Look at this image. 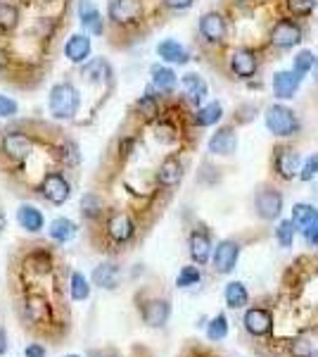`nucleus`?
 I'll return each mask as SVG.
<instances>
[{
  "instance_id": "1",
  "label": "nucleus",
  "mask_w": 318,
  "mask_h": 357,
  "mask_svg": "<svg viewBox=\"0 0 318 357\" xmlns=\"http://www.w3.org/2000/svg\"><path fill=\"white\" fill-rule=\"evenodd\" d=\"M69 267L53 241H26L8 257V291L19 326L36 341L60 345L72 333Z\"/></svg>"
},
{
  "instance_id": "2",
  "label": "nucleus",
  "mask_w": 318,
  "mask_h": 357,
  "mask_svg": "<svg viewBox=\"0 0 318 357\" xmlns=\"http://www.w3.org/2000/svg\"><path fill=\"white\" fill-rule=\"evenodd\" d=\"M65 124L53 119H10L0 126V176L22 198H36L38 186L53 169H62L57 146Z\"/></svg>"
},
{
  "instance_id": "3",
  "label": "nucleus",
  "mask_w": 318,
  "mask_h": 357,
  "mask_svg": "<svg viewBox=\"0 0 318 357\" xmlns=\"http://www.w3.org/2000/svg\"><path fill=\"white\" fill-rule=\"evenodd\" d=\"M161 13V5H152L150 0H107V43L114 50H129L145 41Z\"/></svg>"
},
{
  "instance_id": "4",
  "label": "nucleus",
  "mask_w": 318,
  "mask_h": 357,
  "mask_svg": "<svg viewBox=\"0 0 318 357\" xmlns=\"http://www.w3.org/2000/svg\"><path fill=\"white\" fill-rule=\"evenodd\" d=\"M84 229L88 245L107 257H117L126 252L141 234V224H138L136 215L119 203H107L105 212L95 222L86 224Z\"/></svg>"
},
{
  "instance_id": "5",
  "label": "nucleus",
  "mask_w": 318,
  "mask_h": 357,
  "mask_svg": "<svg viewBox=\"0 0 318 357\" xmlns=\"http://www.w3.org/2000/svg\"><path fill=\"white\" fill-rule=\"evenodd\" d=\"M79 84L88 91V100L84 105V114L77 126H93L97 122V114L109 102V98L117 91V72H114L112 62L107 57L97 55L90 57L86 65L77 67Z\"/></svg>"
},
{
  "instance_id": "6",
  "label": "nucleus",
  "mask_w": 318,
  "mask_h": 357,
  "mask_svg": "<svg viewBox=\"0 0 318 357\" xmlns=\"http://www.w3.org/2000/svg\"><path fill=\"white\" fill-rule=\"evenodd\" d=\"M48 114L50 119L65 126H77L84 114V91L77 74H65L48 91Z\"/></svg>"
},
{
  "instance_id": "7",
  "label": "nucleus",
  "mask_w": 318,
  "mask_h": 357,
  "mask_svg": "<svg viewBox=\"0 0 318 357\" xmlns=\"http://www.w3.org/2000/svg\"><path fill=\"white\" fill-rule=\"evenodd\" d=\"M72 174L74 172H67V169H53L50 174H45V178L38 186L36 198L48 205H53V207H62L74 193Z\"/></svg>"
},
{
  "instance_id": "8",
  "label": "nucleus",
  "mask_w": 318,
  "mask_h": 357,
  "mask_svg": "<svg viewBox=\"0 0 318 357\" xmlns=\"http://www.w3.org/2000/svg\"><path fill=\"white\" fill-rule=\"evenodd\" d=\"M198 36L207 48H221L228 38V17L221 10H207L198 22Z\"/></svg>"
},
{
  "instance_id": "9",
  "label": "nucleus",
  "mask_w": 318,
  "mask_h": 357,
  "mask_svg": "<svg viewBox=\"0 0 318 357\" xmlns=\"http://www.w3.org/2000/svg\"><path fill=\"white\" fill-rule=\"evenodd\" d=\"M183 174H186V160L181 158V153H164L154 169V183L161 193H171L183 181Z\"/></svg>"
},
{
  "instance_id": "10",
  "label": "nucleus",
  "mask_w": 318,
  "mask_h": 357,
  "mask_svg": "<svg viewBox=\"0 0 318 357\" xmlns=\"http://www.w3.org/2000/svg\"><path fill=\"white\" fill-rule=\"evenodd\" d=\"M264 122H266V129L271 131L273 136L278 138H290V136H297L299 134V119L290 107L280 105H269L264 112Z\"/></svg>"
},
{
  "instance_id": "11",
  "label": "nucleus",
  "mask_w": 318,
  "mask_h": 357,
  "mask_svg": "<svg viewBox=\"0 0 318 357\" xmlns=\"http://www.w3.org/2000/svg\"><path fill=\"white\" fill-rule=\"evenodd\" d=\"M74 10H77V20H79L81 31H86L93 38H105L107 36V20L93 0H77Z\"/></svg>"
},
{
  "instance_id": "12",
  "label": "nucleus",
  "mask_w": 318,
  "mask_h": 357,
  "mask_svg": "<svg viewBox=\"0 0 318 357\" xmlns=\"http://www.w3.org/2000/svg\"><path fill=\"white\" fill-rule=\"evenodd\" d=\"M164 100H166L164 96L157 93L152 86H148V89L143 91V96H138L136 100H133V105L129 107V117H133L141 124L154 122L161 114V110H164Z\"/></svg>"
},
{
  "instance_id": "13",
  "label": "nucleus",
  "mask_w": 318,
  "mask_h": 357,
  "mask_svg": "<svg viewBox=\"0 0 318 357\" xmlns=\"http://www.w3.org/2000/svg\"><path fill=\"white\" fill-rule=\"evenodd\" d=\"M228 72L233 74L235 79H240V82H250L259 72V53L254 48H247V45H240V48L230 50Z\"/></svg>"
},
{
  "instance_id": "14",
  "label": "nucleus",
  "mask_w": 318,
  "mask_h": 357,
  "mask_svg": "<svg viewBox=\"0 0 318 357\" xmlns=\"http://www.w3.org/2000/svg\"><path fill=\"white\" fill-rule=\"evenodd\" d=\"M302 36H304V31H302V26H299V22H294L292 17H283V20H278L271 26L269 43L278 50H290L302 41Z\"/></svg>"
},
{
  "instance_id": "15",
  "label": "nucleus",
  "mask_w": 318,
  "mask_h": 357,
  "mask_svg": "<svg viewBox=\"0 0 318 357\" xmlns=\"http://www.w3.org/2000/svg\"><path fill=\"white\" fill-rule=\"evenodd\" d=\"M62 55L67 57L69 65L81 67L93 57V36H88L86 31L69 33L67 41L62 43Z\"/></svg>"
},
{
  "instance_id": "16",
  "label": "nucleus",
  "mask_w": 318,
  "mask_h": 357,
  "mask_svg": "<svg viewBox=\"0 0 318 357\" xmlns=\"http://www.w3.org/2000/svg\"><path fill=\"white\" fill-rule=\"evenodd\" d=\"M24 22V0H0V41H8Z\"/></svg>"
},
{
  "instance_id": "17",
  "label": "nucleus",
  "mask_w": 318,
  "mask_h": 357,
  "mask_svg": "<svg viewBox=\"0 0 318 357\" xmlns=\"http://www.w3.org/2000/svg\"><path fill=\"white\" fill-rule=\"evenodd\" d=\"M181 93L183 100L188 102L193 110H198L209 98V84L205 82V77H200L198 72H186L181 77Z\"/></svg>"
},
{
  "instance_id": "18",
  "label": "nucleus",
  "mask_w": 318,
  "mask_h": 357,
  "mask_svg": "<svg viewBox=\"0 0 318 357\" xmlns=\"http://www.w3.org/2000/svg\"><path fill=\"white\" fill-rule=\"evenodd\" d=\"M207 151H209V155H214V158H230V155L238 151V131H235V126L233 124L218 126L209 136Z\"/></svg>"
},
{
  "instance_id": "19",
  "label": "nucleus",
  "mask_w": 318,
  "mask_h": 357,
  "mask_svg": "<svg viewBox=\"0 0 318 357\" xmlns=\"http://www.w3.org/2000/svg\"><path fill=\"white\" fill-rule=\"evenodd\" d=\"M254 210H257V215L266 222L278 220L283 212V193L276 191L273 186L259 188L257 195H254Z\"/></svg>"
},
{
  "instance_id": "20",
  "label": "nucleus",
  "mask_w": 318,
  "mask_h": 357,
  "mask_svg": "<svg viewBox=\"0 0 318 357\" xmlns=\"http://www.w3.org/2000/svg\"><path fill=\"white\" fill-rule=\"evenodd\" d=\"M238 257H240V243L233 238H225L221 241L216 248H214V255H212V262H214V272L216 274H230L238 264Z\"/></svg>"
},
{
  "instance_id": "21",
  "label": "nucleus",
  "mask_w": 318,
  "mask_h": 357,
  "mask_svg": "<svg viewBox=\"0 0 318 357\" xmlns=\"http://www.w3.org/2000/svg\"><path fill=\"white\" fill-rule=\"evenodd\" d=\"M178 84H181V79H178V74L173 72L171 65L157 62V65L150 67V86H152V89L157 91V93L164 96V98L176 93Z\"/></svg>"
},
{
  "instance_id": "22",
  "label": "nucleus",
  "mask_w": 318,
  "mask_h": 357,
  "mask_svg": "<svg viewBox=\"0 0 318 357\" xmlns=\"http://www.w3.org/2000/svg\"><path fill=\"white\" fill-rule=\"evenodd\" d=\"M188 248H190V257L198 267H205L214 255V245H212V236L207 229H193L188 236Z\"/></svg>"
},
{
  "instance_id": "23",
  "label": "nucleus",
  "mask_w": 318,
  "mask_h": 357,
  "mask_svg": "<svg viewBox=\"0 0 318 357\" xmlns=\"http://www.w3.org/2000/svg\"><path fill=\"white\" fill-rule=\"evenodd\" d=\"M138 307H141V317L148 326H164L171 312L166 298H145Z\"/></svg>"
},
{
  "instance_id": "24",
  "label": "nucleus",
  "mask_w": 318,
  "mask_h": 357,
  "mask_svg": "<svg viewBox=\"0 0 318 357\" xmlns=\"http://www.w3.org/2000/svg\"><path fill=\"white\" fill-rule=\"evenodd\" d=\"M107 203H109L107 195L95 191V188H90V191H86L84 195H81L79 215H81V220H84V227H86V224H90V222H95L97 217L105 212Z\"/></svg>"
},
{
  "instance_id": "25",
  "label": "nucleus",
  "mask_w": 318,
  "mask_h": 357,
  "mask_svg": "<svg viewBox=\"0 0 318 357\" xmlns=\"http://www.w3.org/2000/svg\"><path fill=\"white\" fill-rule=\"evenodd\" d=\"M157 55L164 65H171V67H176V65L183 67L193 60L190 50L183 43H178L176 38H164V41H159L157 43Z\"/></svg>"
},
{
  "instance_id": "26",
  "label": "nucleus",
  "mask_w": 318,
  "mask_h": 357,
  "mask_svg": "<svg viewBox=\"0 0 318 357\" xmlns=\"http://www.w3.org/2000/svg\"><path fill=\"white\" fill-rule=\"evenodd\" d=\"M242 324H245L247 333H252V336H269L271 329H273V314L266 307H252L245 312Z\"/></svg>"
},
{
  "instance_id": "27",
  "label": "nucleus",
  "mask_w": 318,
  "mask_h": 357,
  "mask_svg": "<svg viewBox=\"0 0 318 357\" xmlns=\"http://www.w3.org/2000/svg\"><path fill=\"white\" fill-rule=\"evenodd\" d=\"M302 79L294 69H283V72H276L273 74V96L278 100H290L294 98V93L299 91L302 86Z\"/></svg>"
},
{
  "instance_id": "28",
  "label": "nucleus",
  "mask_w": 318,
  "mask_h": 357,
  "mask_svg": "<svg viewBox=\"0 0 318 357\" xmlns=\"http://www.w3.org/2000/svg\"><path fill=\"white\" fill-rule=\"evenodd\" d=\"M57 160L60 167L67 172H77L81 165V146L72 134H65L60 138V146H57Z\"/></svg>"
},
{
  "instance_id": "29",
  "label": "nucleus",
  "mask_w": 318,
  "mask_h": 357,
  "mask_svg": "<svg viewBox=\"0 0 318 357\" xmlns=\"http://www.w3.org/2000/svg\"><path fill=\"white\" fill-rule=\"evenodd\" d=\"M276 172L285 181H292L302 172V155L294 151V148H280V151H276Z\"/></svg>"
},
{
  "instance_id": "30",
  "label": "nucleus",
  "mask_w": 318,
  "mask_h": 357,
  "mask_svg": "<svg viewBox=\"0 0 318 357\" xmlns=\"http://www.w3.org/2000/svg\"><path fill=\"white\" fill-rule=\"evenodd\" d=\"M17 224H19L26 234H40L45 229V217L36 205L22 203L17 207Z\"/></svg>"
},
{
  "instance_id": "31",
  "label": "nucleus",
  "mask_w": 318,
  "mask_h": 357,
  "mask_svg": "<svg viewBox=\"0 0 318 357\" xmlns=\"http://www.w3.org/2000/svg\"><path fill=\"white\" fill-rule=\"evenodd\" d=\"M77 234H79V224L69 220V217H55L48 227V238L57 245L69 243L72 238H77Z\"/></svg>"
},
{
  "instance_id": "32",
  "label": "nucleus",
  "mask_w": 318,
  "mask_h": 357,
  "mask_svg": "<svg viewBox=\"0 0 318 357\" xmlns=\"http://www.w3.org/2000/svg\"><path fill=\"white\" fill-rule=\"evenodd\" d=\"M121 281V267L117 262L107 260V262H100L97 267L93 269V284L100 286L105 291H114Z\"/></svg>"
},
{
  "instance_id": "33",
  "label": "nucleus",
  "mask_w": 318,
  "mask_h": 357,
  "mask_svg": "<svg viewBox=\"0 0 318 357\" xmlns=\"http://www.w3.org/2000/svg\"><path fill=\"white\" fill-rule=\"evenodd\" d=\"M223 119V105L218 100L205 102L198 110H193V124L195 129H207V126H216Z\"/></svg>"
},
{
  "instance_id": "34",
  "label": "nucleus",
  "mask_w": 318,
  "mask_h": 357,
  "mask_svg": "<svg viewBox=\"0 0 318 357\" xmlns=\"http://www.w3.org/2000/svg\"><path fill=\"white\" fill-rule=\"evenodd\" d=\"M316 220H318V210H316L314 205L297 203V205L292 207V224H294V229H299V231L309 229Z\"/></svg>"
},
{
  "instance_id": "35",
  "label": "nucleus",
  "mask_w": 318,
  "mask_h": 357,
  "mask_svg": "<svg viewBox=\"0 0 318 357\" xmlns=\"http://www.w3.org/2000/svg\"><path fill=\"white\" fill-rule=\"evenodd\" d=\"M247 301H250V293H247L245 284L230 281V284L225 286V303H228V307H233V310L245 307Z\"/></svg>"
},
{
  "instance_id": "36",
  "label": "nucleus",
  "mask_w": 318,
  "mask_h": 357,
  "mask_svg": "<svg viewBox=\"0 0 318 357\" xmlns=\"http://www.w3.org/2000/svg\"><path fill=\"white\" fill-rule=\"evenodd\" d=\"M285 8L292 20H306L316 13V0H285Z\"/></svg>"
},
{
  "instance_id": "37",
  "label": "nucleus",
  "mask_w": 318,
  "mask_h": 357,
  "mask_svg": "<svg viewBox=\"0 0 318 357\" xmlns=\"http://www.w3.org/2000/svg\"><path fill=\"white\" fill-rule=\"evenodd\" d=\"M69 293H72L74 301H88L90 296V286H88V279L79 272H72V279H69Z\"/></svg>"
},
{
  "instance_id": "38",
  "label": "nucleus",
  "mask_w": 318,
  "mask_h": 357,
  "mask_svg": "<svg viewBox=\"0 0 318 357\" xmlns=\"http://www.w3.org/2000/svg\"><path fill=\"white\" fill-rule=\"evenodd\" d=\"M314 65H316V55L311 53V50H299L297 55H294L292 60V69L299 74V77H306L309 72H314Z\"/></svg>"
},
{
  "instance_id": "39",
  "label": "nucleus",
  "mask_w": 318,
  "mask_h": 357,
  "mask_svg": "<svg viewBox=\"0 0 318 357\" xmlns=\"http://www.w3.org/2000/svg\"><path fill=\"white\" fill-rule=\"evenodd\" d=\"M202 279V272L200 267H195V264H188V267H183L181 272H178V279H176V286L178 289H188V286H198Z\"/></svg>"
},
{
  "instance_id": "40",
  "label": "nucleus",
  "mask_w": 318,
  "mask_h": 357,
  "mask_svg": "<svg viewBox=\"0 0 318 357\" xmlns=\"http://www.w3.org/2000/svg\"><path fill=\"white\" fill-rule=\"evenodd\" d=\"M207 336H209V341H221V338L228 336V319H225V314L214 317L209 326H207Z\"/></svg>"
},
{
  "instance_id": "41",
  "label": "nucleus",
  "mask_w": 318,
  "mask_h": 357,
  "mask_svg": "<svg viewBox=\"0 0 318 357\" xmlns=\"http://www.w3.org/2000/svg\"><path fill=\"white\" fill-rule=\"evenodd\" d=\"M17 114H19V102L13 96L0 93V119L10 122V119H17Z\"/></svg>"
},
{
  "instance_id": "42",
  "label": "nucleus",
  "mask_w": 318,
  "mask_h": 357,
  "mask_svg": "<svg viewBox=\"0 0 318 357\" xmlns=\"http://www.w3.org/2000/svg\"><path fill=\"white\" fill-rule=\"evenodd\" d=\"M294 224L292 220H280L278 222V229H276V238H278V243L283 248H290L292 245V238H294Z\"/></svg>"
},
{
  "instance_id": "43",
  "label": "nucleus",
  "mask_w": 318,
  "mask_h": 357,
  "mask_svg": "<svg viewBox=\"0 0 318 357\" xmlns=\"http://www.w3.org/2000/svg\"><path fill=\"white\" fill-rule=\"evenodd\" d=\"M164 13H186L195 5V0H159Z\"/></svg>"
},
{
  "instance_id": "44",
  "label": "nucleus",
  "mask_w": 318,
  "mask_h": 357,
  "mask_svg": "<svg viewBox=\"0 0 318 357\" xmlns=\"http://www.w3.org/2000/svg\"><path fill=\"white\" fill-rule=\"evenodd\" d=\"M290 355L292 357H314V348H311V343L304 341V338H294L290 343Z\"/></svg>"
},
{
  "instance_id": "45",
  "label": "nucleus",
  "mask_w": 318,
  "mask_h": 357,
  "mask_svg": "<svg viewBox=\"0 0 318 357\" xmlns=\"http://www.w3.org/2000/svg\"><path fill=\"white\" fill-rule=\"evenodd\" d=\"M316 174H318V153H314V155H311V158L302 165L299 178H302V181H311V178H314Z\"/></svg>"
},
{
  "instance_id": "46",
  "label": "nucleus",
  "mask_w": 318,
  "mask_h": 357,
  "mask_svg": "<svg viewBox=\"0 0 318 357\" xmlns=\"http://www.w3.org/2000/svg\"><path fill=\"white\" fill-rule=\"evenodd\" d=\"M304 238H306V243H311V245H318V220L311 224L309 229H304Z\"/></svg>"
},
{
  "instance_id": "47",
  "label": "nucleus",
  "mask_w": 318,
  "mask_h": 357,
  "mask_svg": "<svg viewBox=\"0 0 318 357\" xmlns=\"http://www.w3.org/2000/svg\"><path fill=\"white\" fill-rule=\"evenodd\" d=\"M24 355L26 357H45V348L40 343H31V345H26Z\"/></svg>"
},
{
  "instance_id": "48",
  "label": "nucleus",
  "mask_w": 318,
  "mask_h": 357,
  "mask_svg": "<svg viewBox=\"0 0 318 357\" xmlns=\"http://www.w3.org/2000/svg\"><path fill=\"white\" fill-rule=\"evenodd\" d=\"M5 350H8V336H5L3 326H0V355H5Z\"/></svg>"
},
{
  "instance_id": "49",
  "label": "nucleus",
  "mask_w": 318,
  "mask_h": 357,
  "mask_svg": "<svg viewBox=\"0 0 318 357\" xmlns=\"http://www.w3.org/2000/svg\"><path fill=\"white\" fill-rule=\"evenodd\" d=\"M314 79H316V84H318V57H316V65H314Z\"/></svg>"
},
{
  "instance_id": "50",
  "label": "nucleus",
  "mask_w": 318,
  "mask_h": 357,
  "mask_svg": "<svg viewBox=\"0 0 318 357\" xmlns=\"http://www.w3.org/2000/svg\"><path fill=\"white\" fill-rule=\"evenodd\" d=\"M93 357H97V355L93 353ZM102 357H117V355H102Z\"/></svg>"
},
{
  "instance_id": "51",
  "label": "nucleus",
  "mask_w": 318,
  "mask_h": 357,
  "mask_svg": "<svg viewBox=\"0 0 318 357\" xmlns=\"http://www.w3.org/2000/svg\"><path fill=\"white\" fill-rule=\"evenodd\" d=\"M67 357H79V355H67Z\"/></svg>"
}]
</instances>
